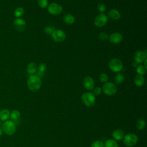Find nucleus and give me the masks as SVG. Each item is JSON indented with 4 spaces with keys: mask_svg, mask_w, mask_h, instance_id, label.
Segmentation results:
<instances>
[{
    "mask_svg": "<svg viewBox=\"0 0 147 147\" xmlns=\"http://www.w3.org/2000/svg\"><path fill=\"white\" fill-rule=\"evenodd\" d=\"M36 73H37V75L40 78H42L43 76H44V72H40V71H37L36 72Z\"/></svg>",
    "mask_w": 147,
    "mask_h": 147,
    "instance_id": "obj_34",
    "label": "nucleus"
},
{
    "mask_svg": "<svg viewBox=\"0 0 147 147\" xmlns=\"http://www.w3.org/2000/svg\"><path fill=\"white\" fill-rule=\"evenodd\" d=\"M97 9L100 13H103L106 9V5L103 3H99L98 4Z\"/></svg>",
    "mask_w": 147,
    "mask_h": 147,
    "instance_id": "obj_30",
    "label": "nucleus"
},
{
    "mask_svg": "<svg viewBox=\"0 0 147 147\" xmlns=\"http://www.w3.org/2000/svg\"><path fill=\"white\" fill-rule=\"evenodd\" d=\"M133 81L136 86L138 87H141L145 83V78L142 75H137L134 78Z\"/></svg>",
    "mask_w": 147,
    "mask_h": 147,
    "instance_id": "obj_17",
    "label": "nucleus"
},
{
    "mask_svg": "<svg viewBox=\"0 0 147 147\" xmlns=\"http://www.w3.org/2000/svg\"><path fill=\"white\" fill-rule=\"evenodd\" d=\"M109 67L114 72H119L123 69V63L117 58L111 59L109 62Z\"/></svg>",
    "mask_w": 147,
    "mask_h": 147,
    "instance_id": "obj_4",
    "label": "nucleus"
},
{
    "mask_svg": "<svg viewBox=\"0 0 147 147\" xmlns=\"http://www.w3.org/2000/svg\"><path fill=\"white\" fill-rule=\"evenodd\" d=\"M102 90L106 95L111 96L117 92V87L114 83L106 82L103 85Z\"/></svg>",
    "mask_w": 147,
    "mask_h": 147,
    "instance_id": "obj_5",
    "label": "nucleus"
},
{
    "mask_svg": "<svg viewBox=\"0 0 147 147\" xmlns=\"http://www.w3.org/2000/svg\"><path fill=\"white\" fill-rule=\"evenodd\" d=\"M10 112L8 109H3L0 111V119L2 121H7L10 117Z\"/></svg>",
    "mask_w": 147,
    "mask_h": 147,
    "instance_id": "obj_19",
    "label": "nucleus"
},
{
    "mask_svg": "<svg viewBox=\"0 0 147 147\" xmlns=\"http://www.w3.org/2000/svg\"><path fill=\"white\" fill-rule=\"evenodd\" d=\"M42 82L41 78L37 75H30L27 80V86L31 91H37L41 87Z\"/></svg>",
    "mask_w": 147,
    "mask_h": 147,
    "instance_id": "obj_1",
    "label": "nucleus"
},
{
    "mask_svg": "<svg viewBox=\"0 0 147 147\" xmlns=\"http://www.w3.org/2000/svg\"><path fill=\"white\" fill-rule=\"evenodd\" d=\"M146 68H145L143 64H140L136 67V72L138 75L143 76L146 73Z\"/></svg>",
    "mask_w": 147,
    "mask_h": 147,
    "instance_id": "obj_23",
    "label": "nucleus"
},
{
    "mask_svg": "<svg viewBox=\"0 0 147 147\" xmlns=\"http://www.w3.org/2000/svg\"><path fill=\"white\" fill-rule=\"evenodd\" d=\"M24 11H24V8H22L21 7H17V9H16V10L14 11V16L16 17H17V18H20L21 17H22L24 15Z\"/></svg>",
    "mask_w": 147,
    "mask_h": 147,
    "instance_id": "obj_25",
    "label": "nucleus"
},
{
    "mask_svg": "<svg viewBox=\"0 0 147 147\" xmlns=\"http://www.w3.org/2000/svg\"><path fill=\"white\" fill-rule=\"evenodd\" d=\"M47 10L49 13H50L52 15L56 16L61 13L63 11V7L60 4L53 2L48 6Z\"/></svg>",
    "mask_w": 147,
    "mask_h": 147,
    "instance_id": "obj_8",
    "label": "nucleus"
},
{
    "mask_svg": "<svg viewBox=\"0 0 147 147\" xmlns=\"http://www.w3.org/2000/svg\"><path fill=\"white\" fill-rule=\"evenodd\" d=\"M125 80V76L123 74L118 72L117 74L114 77V81L115 83L117 84H122Z\"/></svg>",
    "mask_w": 147,
    "mask_h": 147,
    "instance_id": "obj_21",
    "label": "nucleus"
},
{
    "mask_svg": "<svg viewBox=\"0 0 147 147\" xmlns=\"http://www.w3.org/2000/svg\"><path fill=\"white\" fill-rule=\"evenodd\" d=\"M123 144L128 147L134 146L138 142V137L133 133H129L123 137Z\"/></svg>",
    "mask_w": 147,
    "mask_h": 147,
    "instance_id": "obj_6",
    "label": "nucleus"
},
{
    "mask_svg": "<svg viewBox=\"0 0 147 147\" xmlns=\"http://www.w3.org/2000/svg\"><path fill=\"white\" fill-rule=\"evenodd\" d=\"M26 71L29 74L33 75L37 71V65L34 62L29 63L26 67Z\"/></svg>",
    "mask_w": 147,
    "mask_h": 147,
    "instance_id": "obj_16",
    "label": "nucleus"
},
{
    "mask_svg": "<svg viewBox=\"0 0 147 147\" xmlns=\"http://www.w3.org/2000/svg\"><path fill=\"white\" fill-rule=\"evenodd\" d=\"M82 102L87 107H92L96 102L95 96L91 92H86L83 93L81 97Z\"/></svg>",
    "mask_w": 147,
    "mask_h": 147,
    "instance_id": "obj_2",
    "label": "nucleus"
},
{
    "mask_svg": "<svg viewBox=\"0 0 147 147\" xmlns=\"http://www.w3.org/2000/svg\"><path fill=\"white\" fill-rule=\"evenodd\" d=\"M145 126H146V123L143 119L140 118L137 120L136 123V126L138 130H143L145 127Z\"/></svg>",
    "mask_w": 147,
    "mask_h": 147,
    "instance_id": "obj_20",
    "label": "nucleus"
},
{
    "mask_svg": "<svg viewBox=\"0 0 147 147\" xmlns=\"http://www.w3.org/2000/svg\"><path fill=\"white\" fill-rule=\"evenodd\" d=\"M108 17L113 21H117L121 18V13L115 9H111L109 10L107 13Z\"/></svg>",
    "mask_w": 147,
    "mask_h": 147,
    "instance_id": "obj_14",
    "label": "nucleus"
},
{
    "mask_svg": "<svg viewBox=\"0 0 147 147\" xmlns=\"http://www.w3.org/2000/svg\"><path fill=\"white\" fill-rule=\"evenodd\" d=\"M2 131L1 129H0V136H1V135H2Z\"/></svg>",
    "mask_w": 147,
    "mask_h": 147,
    "instance_id": "obj_36",
    "label": "nucleus"
},
{
    "mask_svg": "<svg viewBox=\"0 0 147 147\" xmlns=\"http://www.w3.org/2000/svg\"><path fill=\"white\" fill-rule=\"evenodd\" d=\"M146 59V55L145 54L144 51H137L134 53V60L137 63H142Z\"/></svg>",
    "mask_w": 147,
    "mask_h": 147,
    "instance_id": "obj_13",
    "label": "nucleus"
},
{
    "mask_svg": "<svg viewBox=\"0 0 147 147\" xmlns=\"http://www.w3.org/2000/svg\"><path fill=\"white\" fill-rule=\"evenodd\" d=\"M108 21L107 16L104 13H100L94 19V25L99 28H101L106 25Z\"/></svg>",
    "mask_w": 147,
    "mask_h": 147,
    "instance_id": "obj_7",
    "label": "nucleus"
},
{
    "mask_svg": "<svg viewBox=\"0 0 147 147\" xmlns=\"http://www.w3.org/2000/svg\"><path fill=\"white\" fill-rule=\"evenodd\" d=\"M46 69H47V65L44 63H40L37 66V71H40V72L44 73V72L46 70Z\"/></svg>",
    "mask_w": 147,
    "mask_h": 147,
    "instance_id": "obj_31",
    "label": "nucleus"
},
{
    "mask_svg": "<svg viewBox=\"0 0 147 147\" xmlns=\"http://www.w3.org/2000/svg\"><path fill=\"white\" fill-rule=\"evenodd\" d=\"M10 117L11 120L16 121L20 117V113L17 110H13L10 114Z\"/></svg>",
    "mask_w": 147,
    "mask_h": 147,
    "instance_id": "obj_24",
    "label": "nucleus"
},
{
    "mask_svg": "<svg viewBox=\"0 0 147 147\" xmlns=\"http://www.w3.org/2000/svg\"><path fill=\"white\" fill-rule=\"evenodd\" d=\"M37 3L38 6L42 9L47 8L48 6V0H37Z\"/></svg>",
    "mask_w": 147,
    "mask_h": 147,
    "instance_id": "obj_28",
    "label": "nucleus"
},
{
    "mask_svg": "<svg viewBox=\"0 0 147 147\" xmlns=\"http://www.w3.org/2000/svg\"><path fill=\"white\" fill-rule=\"evenodd\" d=\"M53 40L56 42H61L64 41L66 37L65 33L61 29H56L51 34Z\"/></svg>",
    "mask_w": 147,
    "mask_h": 147,
    "instance_id": "obj_9",
    "label": "nucleus"
},
{
    "mask_svg": "<svg viewBox=\"0 0 147 147\" xmlns=\"http://www.w3.org/2000/svg\"><path fill=\"white\" fill-rule=\"evenodd\" d=\"M99 79L102 83H106L109 80V76L106 73H101L99 76Z\"/></svg>",
    "mask_w": 147,
    "mask_h": 147,
    "instance_id": "obj_27",
    "label": "nucleus"
},
{
    "mask_svg": "<svg viewBox=\"0 0 147 147\" xmlns=\"http://www.w3.org/2000/svg\"><path fill=\"white\" fill-rule=\"evenodd\" d=\"M125 136L124 131L121 129H117L112 133V137L114 140L119 141L123 138Z\"/></svg>",
    "mask_w": 147,
    "mask_h": 147,
    "instance_id": "obj_15",
    "label": "nucleus"
},
{
    "mask_svg": "<svg viewBox=\"0 0 147 147\" xmlns=\"http://www.w3.org/2000/svg\"><path fill=\"white\" fill-rule=\"evenodd\" d=\"M137 65H138V63H137L136 61H134V62L132 63V66L134 67H136Z\"/></svg>",
    "mask_w": 147,
    "mask_h": 147,
    "instance_id": "obj_35",
    "label": "nucleus"
},
{
    "mask_svg": "<svg viewBox=\"0 0 147 147\" xmlns=\"http://www.w3.org/2000/svg\"><path fill=\"white\" fill-rule=\"evenodd\" d=\"M110 41V42L113 44H118L120 43L123 39V36L122 34L118 33V32H114L111 33L109 36L108 38Z\"/></svg>",
    "mask_w": 147,
    "mask_h": 147,
    "instance_id": "obj_12",
    "label": "nucleus"
},
{
    "mask_svg": "<svg viewBox=\"0 0 147 147\" xmlns=\"http://www.w3.org/2000/svg\"><path fill=\"white\" fill-rule=\"evenodd\" d=\"M91 147H104V144L100 141H95L91 144Z\"/></svg>",
    "mask_w": 147,
    "mask_h": 147,
    "instance_id": "obj_32",
    "label": "nucleus"
},
{
    "mask_svg": "<svg viewBox=\"0 0 147 147\" xmlns=\"http://www.w3.org/2000/svg\"><path fill=\"white\" fill-rule=\"evenodd\" d=\"M56 30L55 28L51 25H48L45 26L44 29V31L45 33H46L48 35H51L53 33V32Z\"/></svg>",
    "mask_w": 147,
    "mask_h": 147,
    "instance_id": "obj_26",
    "label": "nucleus"
},
{
    "mask_svg": "<svg viewBox=\"0 0 147 147\" xmlns=\"http://www.w3.org/2000/svg\"><path fill=\"white\" fill-rule=\"evenodd\" d=\"M102 92V88L100 87H94L93 89V94L95 96V95H99Z\"/></svg>",
    "mask_w": 147,
    "mask_h": 147,
    "instance_id": "obj_33",
    "label": "nucleus"
},
{
    "mask_svg": "<svg viewBox=\"0 0 147 147\" xmlns=\"http://www.w3.org/2000/svg\"><path fill=\"white\" fill-rule=\"evenodd\" d=\"M64 22L68 25H72L75 22V19L73 15L71 14H67L63 17Z\"/></svg>",
    "mask_w": 147,
    "mask_h": 147,
    "instance_id": "obj_18",
    "label": "nucleus"
},
{
    "mask_svg": "<svg viewBox=\"0 0 147 147\" xmlns=\"http://www.w3.org/2000/svg\"><path fill=\"white\" fill-rule=\"evenodd\" d=\"M13 25L17 31L21 32L25 30L26 27V23L24 20L21 18H18L14 21Z\"/></svg>",
    "mask_w": 147,
    "mask_h": 147,
    "instance_id": "obj_10",
    "label": "nucleus"
},
{
    "mask_svg": "<svg viewBox=\"0 0 147 147\" xmlns=\"http://www.w3.org/2000/svg\"><path fill=\"white\" fill-rule=\"evenodd\" d=\"M83 84L84 87L88 91L92 90L95 87L94 80L91 76H87L84 78Z\"/></svg>",
    "mask_w": 147,
    "mask_h": 147,
    "instance_id": "obj_11",
    "label": "nucleus"
},
{
    "mask_svg": "<svg viewBox=\"0 0 147 147\" xmlns=\"http://www.w3.org/2000/svg\"><path fill=\"white\" fill-rule=\"evenodd\" d=\"M99 39L101 41H106L109 38V36L108 34L105 32H100L99 34Z\"/></svg>",
    "mask_w": 147,
    "mask_h": 147,
    "instance_id": "obj_29",
    "label": "nucleus"
},
{
    "mask_svg": "<svg viewBox=\"0 0 147 147\" xmlns=\"http://www.w3.org/2000/svg\"><path fill=\"white\" fill-rule=\"evenodd\" d=\"M104 147H118V145L115 140L109 139L105 142Z\"/></svg>",
    "mask_w": 147,
    "mask_h": 147,
    "instance_id": "obj_22",
    "label": "nucleus"
},
{
    "mask_svg": "<svg viewBox=\"0 0 147 147\" xmlns=\"http://www.w3.org/2000/svg\"><path fill=\"white\" fill-rule=\"evenodd\" d=\"M2 130L6 134L12 136L16 131V126L12 121L7 120L2 125Z\"/></svg>",
    "mask_w": 147,
    "mask_h": 147,
    "instance_id": "obj_3",
    "label": "nucleus"
}]
</instances>
